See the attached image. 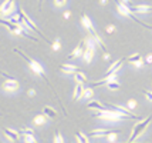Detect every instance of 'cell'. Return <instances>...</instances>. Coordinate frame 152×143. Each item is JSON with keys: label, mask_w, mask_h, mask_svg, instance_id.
I'll return each mask as SVG.
<instances>
[{"label": "cell", "mask_w": 152, "mask_h": 143, "mask_svg": "<svg viewBox=\"0 0 152 143\" xmlns=\"http://www.w3.org/2000/svg\"><path fill=\"white\" fill-rule=\"evenodd\" d=\"M94 55H95V50H94V47H87L86 52H84V55H83V59H84V61H86V63H91Z\"/></svg>", "instance_id": "7c38bea8"}, {"label": "cell", "mask_w": 152, "mask_h": 143, "mask_svg": "<svg viewBox=\"0 0 152 143\" xmlns=\"http://www.w3.org/2000/svg\"><path fill=\"white\" fill-rule=\"evenodd\" d=\"M105 86H107V89H110V90H118V89L121 87L117 80H110V82L105 83Z\"/></svg>", "instance_id": "d6986e66"}, {"label": "cell", "mask_w": 152, "mask_h": 143, "mask_svg": "<svg viewBox=\"0 0 152 143\" xmlns=\"http://www.w3.org/2000/svg\"><path fill=\"white\" fill-rule=\"evenodd\" d=\"M53 50L54 52H57V50H60V40L57 39V40L54 41V44H53Z\"/></svg>", "instance_id": "f1b7e54d"}, {"label": "cell", "mask_w": 152, "mask_h": 143, "mask_svg": "<svg viewBox=\"0 0 152 143\" xmlns=\"http://www.w3.org/2000/svg\"><path fill=\"white\" fill-rule=\"evenodd\" d=\"M0 9H1V14H3V16L10 14L14 9V0H4V1L0 4Z\"/></svg>", "instance_id": "5b68a950"}, {"label": "cell", "mask_w": 152, "mask_h": 143, "mask_svg": "<svg viewBox=\"0 0 152 143\" xmlns=\"http://www.w3.org/2000/svg\"><path fill=\"white\" fill-rule=\"evenodd\" d=\"M99 1H101V4H105L107 3V0H99Z\"/></svg>", "instance_id": "8d00e7d4"}, {"label": "cell", "mask_w": 152, "mask_h": 143, "mask_svg": "<svg viewBox=\"0 0 152 143\" xmlns=\"http://www.w3.org/2000/svg\"><path fill=\"white\" fill-rule=\"evenodd\" d=\"M113 133H121V130H107V129H99V130H93L90 133L91 137H99V136H108Z\"/></svg>", "instance_id": "ba28073f"}, {"label": "cell", "mask_w": 152, "mask_h": 143, "mask_svg": "<svg viewBox=\"0 0 152 143\" xmlns=\"http://www.w3.org/2000/svg\"><path fill=\"white\" fill-rule=\"evenodd\" d=\"M3 133H4L7 136V139L12 140V142H17V140H19V135H17V132H14V130H10V129H7V127H4V129H3Z\"/></svg>", "instance_id": "5bb4252c"}, {"label": "cell", "mask_w": 152, "mask_h": 143, "mask_svg": "<svg viewBox=\"0 0 152 143\" xmlns=\"http://www.w3.org/2000/svg\"><path fill=\"white\" fill-rule=\"evenodd\" d=\"M135 107H137V102H135V100H129V102H128V109L132 112Z\"/></svg>", "instance_id": "83f0119b"}, {"label": "cell", "mask_w": 152, "mask_h": 143, "mask_svg": "<svg viewBox=\"0 0 152 143\" xmlns=\"http://www.w3.org/2000/svg\"><path fill=\"white\" fill-rule=\"evenodd\" d=\"M141 60H142V57H141L139 53H135V55L128 57V61H129V63H137V61H141Z\"/></svg>", "instance_id": "7402d4cb"}, {"label": "cell", "mask_w": 152, "mask_h": 143, "mask_svg": "<svg viewBox=\"0 0 152 143\" xmlns=\"http://www.w3.org/2000/svg\"><path fill=\"white\" fill-rule=\"evenodd\" d=\"M14 52L17 53V55H20L24 60H26V63L28 64V67L31 69V72H33L34 75H37V76H40V77H43L44 79V82L47 83V84H50V82H48V79H47V76H46V72H44V69H43V66L40 64L39 61H36V60H33V59H30L27 55H24L20 49H14Z\"/></svg>", "instance_id": "6da1fadb"}, {"label": "cell", "mask_w": 152, "mask_h": 143, "mask_svg": "<svg viewBox=\"0 0 152 143\" xmlns=\"http://www.w3.org/2000/svg\"><path fill=\"white\" fill-rule=\"evenodd\" d=\"M84 52H86V43H84V41H80L78 46L75 47V50H74L73 53H70L67 59H73V57H80V56L83 57Z\"/></svg>", "instance_id": "52a82bcc"}, {"label": "cell", "mask_w": 152, "mask_h": 143, "mask_svg": "<svg viewBox=\"0 0 152 143\" xmlns=\"http://www.w3.org/2000/svg\"><path fill=\"white\" fill-rule=\"evenodd\" d=\"M87 107H88V109H95V110H98V112H107V110H108L107 106H102V104L99 102H97V100L88 102L87 103Z\"/></svg>", "instance_id": "8fae6325"}, {"label": "cell", "mask_w": 152, "mask_h": 143, "mask_svg": "<svg viewBox=\"0 0 152 143\" xmlns=\"http://www.w3.org/2000/svg\"><path fill=\"white\" fill-rule=\"evenodd\" d=\"M70 12H66V13H64V17H66V19H68V17H70Z\"/></svg>", "instance_id": "e575fe53"}, {"label": "cell", "mask_w": 152, "mask_h": 143, "mask_svg": "<svg viewBox=\"0 0 152 143\" xmlns=\"http://www.w3.org/2000/svg\"><path fill=\"white\" fill-rule=\"evenodd\" d=\"M114 1H115V4H117V9H118V12L122 14V16H125V17H129V19H132L135 23H138V24H141V26L146 27L148 30H152V26H149V24L144 23L142 20H139L138 17L135 16V13H134L132 10H131V7L128 6L126 3H124L122 0H114Z\"/></svg>", "instance_id": "7a4b0ae2"}, {"label": "cell", "mask_w": 152, "mask_h": 143, "mask_svg": "<svg viewBox=\"0 0 152 143\" xmlns=\"http://www.w3.org/2000/svg\"><path fill=\"white\" fill-rule=\"evenodd\" d=\"M122 63H124V59H121V60H118V61H115V63H113V64L110 66V69L107 70V75H113V73H117L119 69H121Z\"/></svg>", "instance_id": "4fadbf2b"}, {"label": "cell", "mask_w": 152, "mask_h": 143, "mask_svg": "<svg viewBox=\"0 0 152 143\" xmlns=\"http://www.w3.org/2000/svg\"><path fill=\"white\" fill-rule=\"evenodd\" d=\"M54 143H64L63 136L60 135V132H57V130H56V135H54Z\"/></svg>", "instance_id": "603a6c76"}, {"label": "cell", "mask_w": 152, "mask_h": 143, "mask_svg": "<svg viewBox=\"0 0 152 143\" xmlns=\"http://www.w3.org/2000/svg\"><path fill=\"white\" fill-rule=\"evenodd\" d=\"M151 120H152V116H148L146 119H144V120H141L139 123H137V124L134 126L132 135H131V137L128 139V142H126V143H134V140H137V139L141 136V133H142V132L148 127V124L151 123Z\"/></svg>", "instance_id": "277c9868"}, {"label": "cell", "mask_w": 152, "mask_h": 143, "mask_svg": "<svg viewBox=\"0 0 152 143\" xmlns=\"http://www.w3.org/2000/svg\"><path fill=\"white\" fill-rule=\"evenodd\" d=\"M17 16H19V19L23 21V23H24V24H26V26L30 29V30H33L34 33H37L40 37H41V39H44L47 43H50V41L47 40V37H44V34L40 32V29L33 23V20H31V19H30V17H28V16H27V14L23 12V9H21V7H17Z\"/></svg>", "instance_id": "3957f363"}, {"label": "cell", "mask_w": 152, "mask_h": 143, "mask_svg": "<svg viewBox=\"0 0 152 143\" xmlns=\"http://www.w3.org/2000/svg\"><path fill=\"white\" fill-rule=\"evenodd\" d=\"M0 14H1V9H0ZM1 16H3V14H1Z\"/></svg>", "instance_id": "74e56055"}, {"label": "cell", "mask_w": 152, "mask_h": 143, "mask_svg": "<svg viewBox=\"0 0 152 143\" xmlns=\"http://www.w3.org/2000/svg\"><path fill=\"white\" fill-rule=\"evenodd\" d=\"M151 12H152V10H151Z\"/></svg>", "instance_id": "f35d334b"}, {"label": "cell", "mask_w": 152, "mask_h": 143, "mask_svg": "<svg viewBox=\"0 0 152 143\" xmlns=\"http://www.w3.org/2000/svg\"><path fill=\"white\" fill-rule=\"evenodd\" d=\"M146 63H152V56H148V59H146Z\"/></svg>", "instance_id": "836d02e7"}, {"label": "cell", "mask_w": 152, "mask_h": 143, "mask_svg": "<svg viewBox=\"0 0 152 143\" xmlns=\"http://www.w3.org/2000/svg\"><path fill=\"white\" fill-rule=\"evenodd\" d=\"M144 95H146V97H148L149 100H152V92H149V90H144Z\"/></svg>", "instance_id": "f546056e"}, {"label": "cell", "mask_w": 152, "mask_h": 143, "mask_svg": "<svg viewBox=\"0 0 152 143\" xmlns=\"http://www.w3.org/2000/svg\"><path fill=\"white\" fill-rule=\"evenodd\" d=\"M54 4H56L57 7L66 6V4H67V0H54Z\"/></svg>", "instance_id": "4316f807"}, {"label": "cell", "mask_w": 152, "mask_h": 143, "mask_svg": "<svg viewBox=\"0 0 152 143\" xmlns=\"http://www.w3.org/2000/svg\"><path fill=\"white\" fill-rule=\"evenodd\" d=\"M47 122V117L46 115H37L36 117H34V124H37V126H41V124H46Z\"/></svg>", "instance_id": "ac0fdd59"}, {"label": "cell", "mask_w": 152, "mask_h": 143, "mask_svg": "<svg viewBox=\"0 0 152 143\" xmlns=\"http://www.w3.org/2000/svg\"><path fill=\"white\" fill-rule=\"evenodd\" d=\"M134 64H135L137 67H142V64H144V63H142V61H137V63H134Z\"/></svg>", "instance_id": "4dcf8cb0"}, {"label": "cell", "mask_w": 152, "mask_h": 143, "mask_svg": "<svg viewBox=\"0 0 152 143\" xmlns=\"http://www.w3.org/2000/svg\"><path fill=\"white\" fill-rule=\"evenodd\" d=\"M60 70H63L64 73H77V72H78V67L74 66V64H61V66H60Z\"/></svg>", "instance_id": "9a60e30c"}, {"label": "cell", "mask_w": 152, "mask_h": 143, "mask_svg": "<svg viewBox=\"0 0 152 143\" xmlns=\"http://www.w3.org/2000/svg\"><path fill=\"white\" fill-rule=\"evenodd\" d=\"M28 95L31 96V97H33V96L36 95V92H34V89H31V90H30V92H28Z\"/></svg>", "instance_id": "1f68e13d"}, {"label": "cell", "mask_w": 152, "mask_h": 143, "mask_svg": "<svg viewBox=\"0 0 152 143\" xmlns=\"http://www.w3.org/2000/svg\"><path fill=\"white\" fill-rule=\"evenodd\" d=\"M0 24H4L12 33L14 34H20V27L19 24H14V23H12L10 20H3V19H0Z\"/></svg>", "instance_id": "30bf717a"}, {"label": "cell", "mask_w": 152, "mask_h": 143, "mask_svg": "<svg viewBox=\"0 0 152 143\" xmlns=\"http://www.w3.org/2000/svg\"><path fill=\"white\" fill-rule=\"evenodd\" d=\"M83 93H84V87H83L81 83H78L75 86V90H74V100H78L80 97H83Z\"/></svg>", "instance_id": "2e32d148"}, {"label": "cell", "mask_w": 152, "mask_h": 143, "mask_svg": "<svg viewBox=\"0 0 152 143\" xmlns=\"http://www.w3.org/2000/svg\"><path fill=\"white\" fill-rule=\"evenodd\" d=\"M93 89L90 87V89H87V90H84V93H83V97H86V99H90L91 96H93Z\"/></svg>", "instance_id": "d4e9b609"}, {"label": "cell", "mask_w": 152, "mask_h": 143, "mask_svg": "<svg viewBox=\"0 0 152 143\" xmlns=\"http://www.w3.org/2000/svg\"><path fill=\"white\" fill-rule=\"evenodd\" d=\"M24 142L26 143H39V142H36V137L28 136V135H24Z\"/></svg>", "instance_id": "484cf974"}, {"label": "cell", "mask_w": 152, "mask_h": 143, "mask_svg": "<svg viewBox=\"0 0 152 143\" xmlns=\"http://www.w3.org/2000/svg\"><path fill=\"white\" fill-rule=\"evenodd\" d=\"M122 1H124V3H126L128 6H131V4H132V3H131V0H122Z\"/></svg>", "instance_id": "d6a6232c"}, {"label": "cell", "mask_w": 152, "mask_h": 143, "mask_svg": "<svg viewBox=\"0 0 152 143\" xmlns=\"http://www.w3.org/2000/svg\"><path fill=\"white\" fill-rule=\"evenodd\" d=\"M75 136H77V140H78L80 143H90L88 137H87L86 135H83L81 132H77V133H75Z\"/></svg>", "instance_id": "44dd1931"}, {"label": "cell", "mask_w": 152, "mask_h": 143, "mask_svg": "<svg viewBox=\"0 0 152 143\" xmlns=\"http://www.w3.org/2000/svg\"><path fill=\"white\" fill-rule=\"evenodd\" d=\"M19 89V82L16 79H12V80H6L3 83V90L6 92H16Z\"/></svg>", "instance_id": "9c48e42d"}, {"label": "cell", "mask_w": 152, "mask_h": 143, "mask_svg": "<svg viewBox=\"0 0 152 143\" xmlns=\"http://www.w3.org/2000/svg\"><path fill=\"white\" fill-rule=\"evenodd\" d=\"M20 133H23V135H28V136H36V133H34V130H31V129H21L20 130Z\"/></svg>", "instance_id": "cb8c5ba5"}, {"label": "cell", "mask_w": 152, "mask_h": 143, "mask_svg": "<svg viewBox=\"0 0 152 143\" xmlns=\"http://www.w3.org/2000/svg\"><path fill=\"white\" fill-rule=\"evenodd\" d=\"M43 113H44L47 117H51V119H56V117H57V112H56L53 107H50V106H46V107L43 109Z\"/></svg>", "instance_id": "e0dca14e"}, {"label": "cell", "mask_w": 152, "mask_h": 143, "mask_svg": "<svg viewBox=\"0 0 152 143\" xmlns=\"http://www.w3.org/2000/svg\"><path fill=\"white\" fill-rule=\"evenodd\" d=\"M74 79H75L78 83H87V77L83 75V73H80V72L74 73Z\"/></svg>", "instance_id": "ffe728a7"}, {"label": "cell", "mask_w": 152, "mask_h": 143, "mask_svg": "<svg viewBox=\"0 0 152 143\" xmlns=\"http://www.w3.org/2000/svg\"><path fill=\"white\" fill-rule=\"evenodd\" d=\"M81 21H83L84 27H86L88 32H91V34H93V36H95V34H97V32H95V27L93 26V21L90 20V17H88L87 14H81Z\"/></svg>", "instance_id": "8992f818"}, {"label": "cell", "mask_w": 152, "mask_h": 143, "mask_svg": "<svg viewBox=\"0 0 152 143\" xmlns=\"http://www.w3.org/2000/svg\"><path fill=\"white\" fill-rule=\"evenodd\" d=\"M41 4H43V0H39V7L41 9Z\"/></svg>", "instance_id": "d590c367"}]
</instances>
